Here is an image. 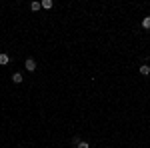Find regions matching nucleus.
Instances as JSON below:
<instances>
[{
	"label": "nucleus",
	"mask_w": 150,
	"mask_h": 148,
	"mask_svg": "<svg viewBox=\"0 0 150 148\" xmlns=\"http://www.w3.org/2000/svg\"><path fill=\"white\" fill-rule=\"evenodd\" d=\"M24 66H26V70H28V72H34V70H36V60H34V58H26Z\"/></svg>",
	"instance_id": "f257e3e1"
},
{
	"label": "nucleus",
	"mask_w": 150,
	"mask_h": 148,
	"mask_svg": "<svg viewBox=\"0 0 150 148\" xmlns=\"http://www.w3.org/2000/svg\"><path fill=\"white\" fill-rule=\"evenodd\" d=\"M8 62H10V56H8L6 52H2V54H0V66H6Z\"/></svg>",
	"instance_id": "f03ea898"
},
{
	"label": "nucleus",
	"mask_w": 150,
	"mask_h": 148,
	"mask_svg": "<svg viewBox=\"0 0 150 148\" xmlns=\"http://www.w3.org/2000/svg\"><path fill=\"white\" fill-rule=\"evenodd\" d=\"M22 74H20V72H14V74H12V82H14V84H22Z\"/></svg>",
	"instance_id": "7ed1b4c3"
},
{
	"label": "nucleus",
	"mask_w": 150,
	"mask_h": 148,
	"mask_svg": "<svg viewBox=\"0 0 150 148\" xmlns=\"http://www.w3.org/2000/svg\"><path fill=\"white\" fill-rule=\"evenodd\" d=\"M138 72L142 74V76H148V74H150V64H142Z\"/></svg>",
	"instance_id": "20e7f679"
},
{
	"label": "nucleus",
	"mask_w": 150,
	"mask_h": 148,
	"mask_svg": "<svg viewBox=\"0 0 150 148\" xmlns=\"http://www.w3.org/2000/svg\"><path fill=\"white\" fill-rule=\"evenodd\" d=\"M142 28H144V30H150V16L142 18Z\"/></svg>",
	"instance_id": "39448f33"
},
{
	"label": "nucleus",
	"mask_w": 150,
	"mask_h": 148,
	"mask_svg": "<svg viewBox=\"0 0 150 148\" xmlns=\"http://www.w3.org/2000/svg\"><path fill=\"white\" fill-rule=\"evenodd\" d=\"M40 4H42V8H46V10H50V8L54 6V4H52V0H42Z\"/></svg>",
	"instance_id": "423d86ee"
},
{
	"label": "nucleus",
	"mask_w": 150,
	"mask_h": 148,
	"mask_svg": "<svg viewBox=\"0 0 150 148\" xmlns=\"http://www.w3.org/2000/svg\"><path fill=\"white\" fill-rule=\"evenodd\" d=\"M40 8H42V4H40V2H32V4H30V10H34V12H38Z\"/></svg>",
	"instance_id": "0eeeda50"
},
{
	"label": "nucleus",
	"mask_w": 150,
	"mask_h": 148,
	"mask_svg": "<svg viewBox=\"0 0 150 148\" xmlns=\"http://www.w3.org/2000/svg\"><path fill=\"white\" fill-rule=\"evenodd\" d=\"M76 148H90V144H88L86 140H80V144H78Z\"/></svg>",
	"instance_id": "6e6552de"
},
{
	"label": "nucleus",
	"mask_w": 150,
	"mask_h": 148,
	"mask_svg": "<svg viewBox=\"0 0 150 148\" xmlns=\"http://www.w3.org/2000/svg\"><path fill=\"white\" fill-rule=\"evenodd\" d=\"M72 144L78 146V144H80V136H72Z\"/></svg>",
	"instance_id": "1a4fd4ad"
}]
</instances>
